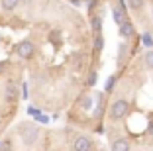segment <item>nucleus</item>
<instances>
[{
  "instance_id": "f257e3e1",
  "label": "nucleus",
  "mask_w": 153,
  "mask_h": 151,
  "mask_svg": "<svg viewBox=\"0 0 153 151\" xmlns=\"http://www.w3.org/2000/svg\"><path fill=\"white\" fill-rule=\"evenodd\" d=\"M102 135L110 151H153V45L116 59L104 86Z\"/></svg>"
},
{
  "instance_id": "f03ea898",
  "label": "nucleus",
  "mask_w": 153,
  "mask_h": 151,
  "mask_svg": "<svg viewBox=\"0 0 153 151\" xmlns=\"http://www.w3.org/2000/svg\"><path fill=\"white\" fill-rule=\"evenodd\" d=\"M0 151H106V145L98 135L69 124L51 128L24 120L0 139Z\"/></svg>"
},
{
  "instance_id": "7ed1b4c3",
  "label": "nucleus",
  "mask_w": 153,
  "mask_h": 151,
  "mask_svg": "<svg viewBox=\"0 0 153 151\" xmlns=\"http://www.w3.org/2000/svg\"><path fill=\"white\" fill-rule=\"evenodd\" d=\"M124 6L134 26L153 37V0H124Z\"/></svg>"
},
{
  "instance_id": "20e7f679",
  "label": "nucleus",
  "mask_w": 153,
  "mask_h": 151,
  "mask_svg": "<svg viewBox=\"0 0 153 151\" xmlns=\"http://www.w3.org/2000/svg\"><path fill=\"white\" fill-rule=\"evenodd\" d=\"M22 0H0V10L2 12H14L20 6Z\"/></svg>"
}]
</instances>
